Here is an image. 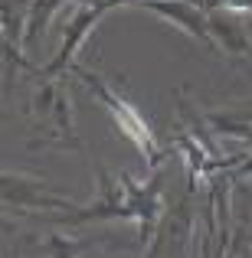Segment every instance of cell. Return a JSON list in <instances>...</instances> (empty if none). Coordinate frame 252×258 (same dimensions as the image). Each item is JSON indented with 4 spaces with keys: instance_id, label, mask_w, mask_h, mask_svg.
I'll return each mask as SVG.
<instances>
[{
    "instance_id": "obj_1",
    "label": "cell",
    "mask_w": 252,
    "mask_h": 258,
    "mask_svg": "<svg viewBox=\"0 0 252 258\" xmlns=\"http://www.w3.org/2000/svg\"><path fill=\"white\" fill-rule=\"evenodd\" d=\"M79 76H82V82L92 88L95 98L105 105V111L112 114V121L118 124V131L125 134V138L131 141L134 147H138V154L144 157V164H147V167H158V164H161V147H158V141H154V134H151V127H147V121L138 114V108H134L131 101H125L118 92H112L108 85H102L98 76H92V72H82V69H79Z\"/></svg>"
},
{
    "instance_id": "obj_2",
    "label": "cell",
    "mask_w": 252,
    "mask_h": 258,
    "mask_svg": "<svg viewBox=\"0 0 252 258\" xmlns=\"http://www.w3.org/2000/svg\"><path fill=\"white\" fill-rule=\"evenodd\" d=\"M147 7L151 10H158L164 20H170V23H177L180 30H187V33H193L196 39H207V20L200 17L196 10H190L187 4H158V0H147Z\"/></svg>"
},
{
    "instance_id": "obj_3",
    "label": "cell",
    "mask_w": 252,
    "mask_h": 258,
    "mask_svg": "<svg viewBox=\"0 0 252 258\" xmlns=\"http://www.w3.org/2000/svg\"><path fill=\"white\" fill-rule=\"evenodd\" d=\"M239 173H252V160H249V164H242V167H239Z\"/></svg>"
}]
</instances>
